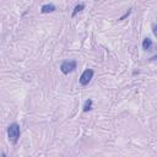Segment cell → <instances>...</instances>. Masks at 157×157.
Wrapping results in <instances>:
<instances>
[{
	"label": "cell",
	"instance_id": "ba28073f",
	"mask_svg": "<svg viewBox=\"0 0 157 157\" xmlns=\"http://www.w3.org/2000/svg\"><path fill=\"white\" fill-rule=\"evenodd\" d=\"M130 12H131V11H130V10H129V11H128V12H127V14H125V15H124V16H122V17H120V19H119V20H124V19H125V17H127V16H128V15H129V14H130Z\"/></svg>",
	"mask_w": 157,
	"mask_h": 157
},
{
	"label": "cell",
	"instance_id": "3957f363",
	"mask_svg": "<svg viewBox=\"0 0 157 157\" xmlns=\"http://www.w3.org/2000/svg\"><path fill=\"white\" fill-rule=\"evenodd\" d=\"M92 77H93V70H92V69H86V70L82 72L81 77H80V84H81L82 86L88 85L90 81L92 80Z\"/></svg>",
	"mask_w": 157,
	"mask_h": 157
},
{
	"label": "cell",
	"instance_id": "6da1fadb",
	"mask_svg": "<svg viewBox=\"0 0 157 157\" xmlns=\"http://www.w3.org/2000/svg\"><path fill=\"white\" fill-rule=\"evenodd\" d=\"M8 136H9V140L11 141L12 144H16L17 140L20 137V127L19 124L16 123H12L9 125L8 128Z\"/></svg>",
	"mask_w": 157,
	"mask_h": 157
},
{
	"label": "cell",
	"instance_id": "277c9868",
	"mask_svg": "<svg viewBox=\"0 0 157 157\" xmlns=\"http://www.w3.org/2000/svg\"><path fill=\"white\" fill-rule=\"evenodd\" d=\"M53 11H55V6L53 4H45L41 9L42 14H49V12H53Z\"/></svg>",
	"mask_w": 157,
	"mask_h": 157
},
{
	"label": "cell",
	"instance_id": "52a82bcc",
	"mask_svg": "<svg viewBox=\"0 0 157 157\" xmlns=\"http://www.w3.org/2000/svg\"><path fill=\"white\" fill-rule=\"evenodd\" d=\"M91 109H92V101L87 100L84 104V112H88V111H91Z\"/></svg>",
	"mask_w": 157,
	"mask_h": 157
},
{
	"label": "cell",
	"instance_id": "5b68a950",
	"mask_svg": "<svg viewBox=\"0 0 157 157\" xmlns=\"http://www.w3.org/2000/svg\"><path fill=\"white\" fill-rule=\"evenodd\" d=\"M152 39H150V38H145L144 39V42H143V48L145 49V51H151L152 49Z\"/></svg>",
	"mask_w": 157,
	"mask_h": 157
},
{
	"label": "cell",
	"instance_id": "7a4b0ae2",
	"mask_svg": "<svg viewBox=\"0 0 157 157\" xmlns=\"http://www.w3.org/2000/svg\"><path fill=\"white\" fill-rule=\"evenodd\" d=\"M75 69H76V61H74V60H70V61H64V63H63V64H61V66H60L61 72H63V74H65V75H68V74L72 72Z\"/></svg>",
	"mask_w": 157,
	"mask_h": 157
},
{
	"label": "cell",
	"instance_id": "8992f818",
	"mask_svg": "<svg viewBox=\"0 0 157 157\" xmlns=\"http://www.w3.org/2000/svg\"><path fill=\"white\" fill-rule=\"evenodd\" d=\"M84 9H85V5H84V4L76 5L75 9H74V12H72V17H75V16H76V14H77V12H80V11H82Z\"/></svg>",
	"mask_w": 157,
	"mask_h": 157
}]
</instances>
